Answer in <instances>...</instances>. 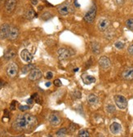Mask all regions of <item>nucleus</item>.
<instances>
[{
    "label": "nucleus",
    "mask_w": 133,
    "mask_h": 137,
    "mask_svg": "<svg viewBox=\"0 0 133 137\" xmlns=\"http://www.w3.org/2000/svg\"><path fill=\"white\" fill-rule=\"evenodd\" d=\"M122 78L125 80L133 79V68H127L122 74Z\"/></svg>",
    "instance_id": "4468645a"
},
{
    "label": "nucleus",
    "mask_w": 133,
    "mask_h": 137,
    "mask_svg": "<svg viewBox=\"0 0 133 137\" xmlns=\"http://www.w3.org/2000/svg\"><path fill=\"white\" fill-rule=\"evenodd\" d=\"M67 133H68V130L66 129L65 127H63V128H61V129L56 132V136H60V137L65 136L67 135Z\"/></svg>",
    "instance_id": "5701e85b"
},
{
    "label": "nucleus",
    "mask_w": 133,
    "mask_h": 137,
    "mask_svg": "<svg viewBox=\"0 0 133 137\" xmlns=\"http://www.w3.org/2000/svg\"><path fill=\"white\" fill-rule=\"evenodd\" d=\"M43 76V74H42V71L38 68H34V70H32L29 74V79L31 80V81H36V80H38L39 79L42 78Z\"/></svg>",
    "instance_id": "1a4fd4ad"
},
{
    "label": "nucleus",
    "mask_w": 133,
    "mask_h": 137,
    "mask_svg": "<svg viewBox=\"0 0 133 137\" xmlns=\"http://www.w3.org/2000/svg\"><path fill=\"white\" fill-rule=\"evenodd\" d=\"M16 56V52L14 49H8L4 53V58L6 60H12L15 58Z\"/></svg>",
    "instance_id": "aec40b11"
},
{
    "label": "nucleus",
    "mask_w": 133,
    "mask_h": 137,
    "mask_svg": "<svg viewBox=\"0 0 133 137\" xmlns=\"http://www.w3.org/2000/svg\"><path fill=\"white\" fill-rule=\"evenodd\" d=\"M116 105L120 109H125L127 107V100L122 95H116L114 97Z\"/></svg>",
    "instance_id": "20e7f679"
},
{
    "label": "nucleus",
    "mask_w": 133,
    "mask_h": 137,
    "mask_svg": "<svg viewBox=\"0 0 133 137\" xmlns=\"http://www.w3.org/2000/svg\"><path fill=\"white\" fill-rule=\"evenodd\" d=\"M16 6V0H7L5 4V9L7 13H11L14 11L15 7Z\"/></svg>",
    "instance_id": "ddd939ff"
},
{
    "label": "nucleus",
    "mask_w": 133,
    "mask_h": 137,
    "mask_svg": "<svg viewBox=\"0 0 133 137\" xmlns=\"http://www.w3.org/2000/svg\"><path fill=\"white\" fill-rule=\"evenodd\" d=\"M121 130H122V126L118 123H113L110 126V131L114 135H117V134L120 133Z\"/></svg>",
    "instance_id": "dca6fc26"
},
{
    "label": "nucleus",
    "mask_w": 133,
    "mask_h": 137,
    "mask_svg": "<svg viewBox=\"0 0 133 137\" xmlns=\"http://www.w3.org/2000/svg\"><path fill=\"white\" fill-rule=\"evenodd\" d=\"M110 25V20L105 18V17H102V18H101L98 21V29L101 32L106 31L108 29H109Z\"/></svg>",
    "instance_id": "0eeeda50"
},
{
    "label": "nucleus",
    "mask_w": 133,
    "mask_h": 137,
    "mask_svg": "<svg viewBox=\"0 0 133 137\" xmlns=\"http://www.w3.org/2000/svg\"><path fill=\"white\" fill-rule=\"evenodd\" d=\"M19 36V30L16 27H10L9 33H8V38L9 40H16Z\"/></svg>",
    "instance_id": "2eb2a0df"
},
{
    "label": "nucleus",
    "mask_w": 133,
    "mask_h": 137,
    "mask_svg": "<svg viewBox=\"0 0 133 137\" xmlns=\"http://www.w3.org/2000/svg\"><path fill=\"white\" fill-rule=\"evenodd\" d=\"M105 110H106V112H107L108 114H114V113L115 112L116 109H115V106H114V105L110 104V105H108L105 107Z\"/></svg>",
    "instance_id": "b1692460"
},
{
    "label": "nucleus",
    "mask_w": 133,
    "mask_h": 137,
    "mask_svg": "<svg viewBox=\"0 0 133 137\" xmlns=\"http://www.w3.org/2000/svg\"><path fill=\"white\" fill-rule=\"evenodd\" d=\"M91 51L95 54V55H98L101 52V45H100L98 42H91Z\"/></svg>",
    "instance_id": "6ab92c4d"
},
{
    "label": "nucleus",
    "mask_w": 133,
    "mask_h": 137,
    "mask_svg": "<svg viewBox=\"0 0 133 137\" xmlns=\"http://www.w3.org/2000/svg\"><path fill=\"white\" fill-rule=\"evenodd\" d=\"M115 47L116 48H118V49H122L124 47V43L122 42H115Z\"/></svg>",
    "instance_id": "c756f323"
},
{
    "label": "nucleus",
    "mask_w": 133,
    "mask_h": 137,
    "mask_svg": "<svg viewBox=\"0 0 133 137\" xmlns=\"http://www.w3.org/2000/svg\"><path fill=\"white\" fill-rule=\"evenodd\" d=\"M78 68H75V70H74V72H78Z\"/></svg>",
    "instance_id": "a19ab883"
},
{
    "label": "nucleus",
    "mask_w": 133,
    "mask_h": 137,
    "mask_svg": "<svg viewBox=\"0 0 133 137\" xmlns=\"http://www.w3.org/2000/svg\"><path fill=\"white\" fill-rule=\"evenodd\" d=\"M73 12V8L72 7L70 3H63L58 7V12L61 16H66L70 12Z\"/></svg>",
    "instance_id": "423d86ee"
},
{
    "label": "nucleus",
    "mask_w": 133,
    "mask_h": 137,
    "mask_svg": "<svg viewBox=\"0 0 133 137\" xmlns=\"http://www.w3.org/2000/svg\"><path fill=\"white\" fill-rule=\"evenodd\" d=\"M53 78V74L52 72L48 71L47 74H46V79H52Z\"/></svg>",
    "instance_id": "473e14b6"
},
{
    "label": "nucleus",
    "mask_w": 133,
    "mask_h": 137,
    "mask_svg": "<svg viewBox=\"0 0 133 137\" xmlns=\"http://www.w3.org/2000/svg\"><path fill=\"white\" fill-rule=\"evenodd\" d=\"M82 79L83 81V82L87 85L91 84L96 82V78H94V77L91 75H88V74H82Z\"/></svg>",
    "instance_id": "a211bd4d"
},
{
    "label": "nucleus",
    "mask_w": 133,
    "mask_h": 137,
    "mask_svg": "<svg viewBox=\"0 0 133 137\" xmlns=\"http://www.w3.org/2000/svg\"><path fill=\"white\" fill-rule=\"evenodd\" d=\"M87 101L90 105H96L99 102V98L95 94H89L87 97Z\"/></svg>",
    "instance_id": "f3484780"
},
{
    "label": "nucleus",
    "mask_w": 133,
    "mask_h": 137,
    "mask_svg": "<svg viewBox=\"0 0 133 137\" xmlns=\"http://www.w3.org/2000/svg\"><path fill=\"white\" fill-rule=\"evenodd\" d=\"M37 123V118L35 116L24 114L16 117L12 123V128L17 131H29L36 126Z\"/></svg>",
    "instance_id": "f257e3e1"
},
{
    "label": "nucleus",
    "mask_w": 133,
    "mask_h": 137,
    "mask_svg": "<svg viewBox=\"0 0 133 137\" xmlns=\"http://www.w3.org/2000/svg\"><path fill=\"white\" fill-rule=\"evenodd\" d=\"M57 54H58V59L60 61H65V60H67L70 57H71L74 54V52L70 49L60 48L57 51Z\"/></svg>",
    "instance_id": "7ed1b4c3"
},
{
    "label": "nucleus",
    "mask_w": 133,
    "mask_h": 137,
    "mask_svg": "<svg viewBox=\"0 0 133 137\" xmlns=\"http://www.w3.org/2000/svg\"><path fill=\"white\" fill-rule=\"evenodd\" d=\"M34 100H35L31 97L30 99H29V100H27V104H29V105H32L33 103H34Z\"/></svg>",
    "instance_id": "e433bc0d"
},
{
    "label": "nucleus",
    "mask_w": 133,
    "mask_h": 137,
    "mask_svg": "<svg viewBox=\"0 0 133 137\" xmlns=\"http://www.w3.org/2000/svg\"><path fill=\"white\" fill-rule=\"evenodd\" d=\"M126 26L131 31H133V19H128L126 21Z\"/></svg>",
    "instance_id": "a878e982"
},
{
    "label": "nucleus",
    "mask_w": 133,
    "mask_h": 137,
    "mask_svg": "<svg viewBox=\"0 0 133 137\" xmlns=\"http://www.w3.org/2000/svg\"><path fill=\"white\" fill-rule=\"evenodd\" d=\"M72 96H73V98H74V99H80V98L82 97V94H81V92L78 91H74L72 93Z\"/></svg>",
    "instance_id": "bb28decb"
},
{
    "label": "nucleus",
    "mask_w": 133,
    "mask_h": 137,
    "mask_svg": "<svg viewBox=\"0 0 133 137\" xmlns=\"http://www.w3.org/2000/svg\"><path fill=\"white\" fill-rule=\"evenodd\" d=\"M10 27V25L7 24H3L1 25V27H0V39H5L8 38Z\"/></svg>",
    "instance_id": "9d476101"
},
{
    "label": "nucleus",
    "mask_w": 133,
    "mask_h": 137,
    "mask_svg": "<svg viewBox=\"0 0 133 137\" xmlns=\"http://www.w3.org/2000/svg\"><path fill=\"white\" fill-rule=\"evenodd\" d=\"M54 85L56 86V87H61L62 86V83H61V81L60 80V79H56L55 81H54Z\"/></svg>",
    "instance_id": "2f4dec72"
},
{
    "label": "nucleus",
    "mask_w": 133,
    "mask_h": 137,
    "mask_svg": "<svg viewBox=\"0 0 133 137\" xmlns=\"http://www.w3.org/2000/svg\"><path fill=\"white\" fill-rule=\"evenodd\" d=\"M18 74V65L16 63L12 62L8 65L7 68V74L9 78H15Z\"/></svg>",
    "instance_id": "39448f33"
},
{
    "label": "nucleus",
    "mask_w": 133,
    "mask_h": 137,
    "mask_svg": "<svg viewBox=\"0 0 133 137\" xmlns=\"http://www.w3.org/2000/svg\"><path fill=\"white\" fill-rule=\"evenodd\" d=\"M128 52H129L131 55H132V56H133V44H132V45H131V46L128 47Z\"/></svg>",
    "instance_id": "c9c22d12"
},
{
    "label": "nucleus",
    "mask_w": 133,
    "mask_h": 137,
    "mask_svg": "<svg viewBox=\"0 0 133 137\" xmlns=\"http://www.w3.org/2000/svg\"><path fill=\"white\" fill-rule=\"evenodd\" d=\"M96 12H97V8L96 5H92L91 7L89 9V11L85 14L83 19L87 23H92L96 16Z\"/></svg>",
    "instance_id": "f03ea898"
},
{
    "label": "nucleus",
    "mask_w": 133,
    "mask_h": 137,
    "mask_svg": "<svg viewBox=\"0 0 133 137\" xmlns=\"http://www.w3.org/2000/svg\"><path fill=\"white\" fill-rule=\"evenodd\" d=\"M115 2H116V3L119 4V5H122L123 0H115Z\"/></svg>",
    "instance_id": "4c0bfd02"
},
{
    "label": "nucleus",
    "mask_w": 133,
    "mask_h": 137,
    "mask_svg": "<svg viewBox=\"0 0 133 137\" xmlns=\"http://www.w3.org/2000/svg\"><path fill=\"white\" fill-rule=\"evenodd\" d=\"M35 65H32V64H29V65H27L26 66H24L22 68V73L23 74H26L29 71H31L32 70H34L35 68Z\"/></svg>",
    "instance_id": "412c9836"
},
{
    "label": "nucleus",
    "mask_w": 133,
    "mask_h": 137,
    "mask_svg": "<svg viewBox=\"0 0 133 137\" xmlns=\"http://www.w3.org/2000/svg\"><path fill=\"white\" fill-rule=\"evenodd\" d=\"M48 120H49L50 124H51L52 126H59L61 124V118H60L59 115H57L56 114H50Z\"/></svg>",
    "instance_id": "9b49d317"
},
{
    "label": "nucleus",
    "mask_w": 133,
    "mask_h": 137,
    "mask_svg": "<svg viewBox=\"0 0 133 137\" xmlns=\"http://www.w3.org/2000/svg\"><path fill=\"white\" fill-rule=\"evenodd\" d=\"M21 58L22 59V61H24V62H30L33 60V55L29 52V51L27 49H24L21 51Z\"/></svg>",
    "instance_id": "f8f14e48"
},
{
    "label": "nucleus",
    "mask_w": 133,
    "mask_h": 137,
    "mask_svg": "<svg viewBox=\"0 0 133 137\" xmlns=\"http://www.w3.org/2000/svg\"><path fill=\"white\" fill-rule=\"evenodd\" d=\"M76 127H77V126L74 124V123H70V126H69V131L70 133H73L74 131H76V129H77Z\"/></svg>",
    "instance_id": "cd10ccee"
},
{
    "label": "nucleus",
    "mask_w": 133,
    "mask_h": 137,
    "mask_svg": "<svg viewBox=\"0 0 133 137\" xmlns=\"http://www.w3.org/2000/svg\"><path fill=\"white\" fill-rule=\"evenodd\" d=\"M33 99H34L35 101H37V102H38L39 101V97H38V95L37 93H35V94H33L32 95V96H31Z\"/></svg>",
    "instance_id": "72a5a7b5"
},
{
    "label": "nucleus",
    "mask_w": 133,
    "mask_h": 137,
    "mask_svg": "<svg viewBox=\"0 0 133 137\" xmlns=\"http://www.w3.org/2000/svg\"><path fill=\"white\" fill-rule=\"evenodd\" d=\"M99 65L102 70H109L111 66V61L107 56H101L99 60Z\"/></svg>",
    "instance_id": "6e6552de"
},
{
    "label": "nucleus",
    "mask_w": 133,
    "mask_h": 137,
    "mask_svg": "<svg viewBox=\"0 0 133 137\" xmlns=\"http://www.w3.org/2000/svg\"><path fill=\"white\" fill-rule=\"evenodd\" d=\"M35 16V11L33 9H29L26 12V17L27 19H29V20L33 19Z\"/></svg>",
    "instance_id": "4be33fe9"
},
{
    "label": "nucleus",
    "mask_w": 133,
    "mask_h": 137,
    "mask_svg": "<svg viewBox=\"0 0 133 137\" xmlns=\"http://www.w3.org/2000/svg\"><path fill=\"white\" fill-rule=\"evenodd\" d=\"M16 101L13 100V101L12 102L11 105H10V109H11L12 110H14V109H16Z\"/></svg>",
    "instance_id": "f704fd0d"
},
{
    "label": "nucleus",
    "mask_w": 133,
    "mask_h": 137,
    "mask_svg": "<svg viewBox=\"0 0 133 137\" xmlns=\"http://www.w3.org/2000/svg\"><path fill=\"white\" fill-rule=\"evenodd\" d=\"M78 137H88V136H90V133L86 129H82L78 131Z\"/></svg>",
    "instance_id": "393cba45"
},
{
    "label": "nucleus",
    "mask_w": 133,
    "mask_h": 137,
    "mask_svg": "<svg viewBox=\"0 0 133 137\" xmlns=\"http://www.w3.org/2000/svg\"><path fill=\"white\" fill-rule=\"evenodd\" d=\"M51 85H52V83L50 82H48L46 83V87H50V86H51Z\"/></svg>",
    "instance_id": "58836bf2"
},
{
    "label": "nucleus",
    "mask_w": 133,
    "mask_h": 137,
    "mask_svg": "<svg viewBox=\"0 0 133 137\" xmlns=\"http://www.w3.org/2000/svg\"><path fill=\"white\" fill-rule=\"evenodd\" d=\"M4 1H5V0H0V3H3Z\"/></svg>",
    "instance_id": "ea45409f"
},
{
    "label": "nucleus",
    "mask_w": 133,
    "mask_h": 137,
    "mask_svg": "<svg viewBox=\"0 0 133 137\" xmlns=\"http://www.w3.org/2000/svg\"><path fill=\"white\" fill-rule=\"evenodd\" d=\"M2 87V82H0V87Z\"/></svg>",
    "instance_id": "79ce46f5"
},
{
    "label": "nucleus",
    "mask_w": 133,
    "mask_h": 137,
    "mask_svg": "<svg viewBox=\"0 0 133 137\" xmlns=\"http://www.w3.org/2000/svg\"><path fill=\"white\" fill-rule=\"evenodd\" d=\"M52 16V15L51 13H49V12H45L42 15V19L44 20V21H47V20H49L51 17Z\"/></svg>",
    "instance_id": "c85d7f7f"
},
{
    "label": "nucleus",
    "mask_w": 133,
    "mask_h": 137,
    "mask_svg": "<svg viewBox=\"0 0 133 137\" xmlns=\"http://www.w3.org/2000/svg\"><path fill=\"white\" fill-rule=\"evenodd\" d=\"M29 109V107L28 105H20L19 106V109L21 111H22V112H24V111H26Z\"/></svg>",
    "instance_id": "7c9ffc66"
}]
</instances>
